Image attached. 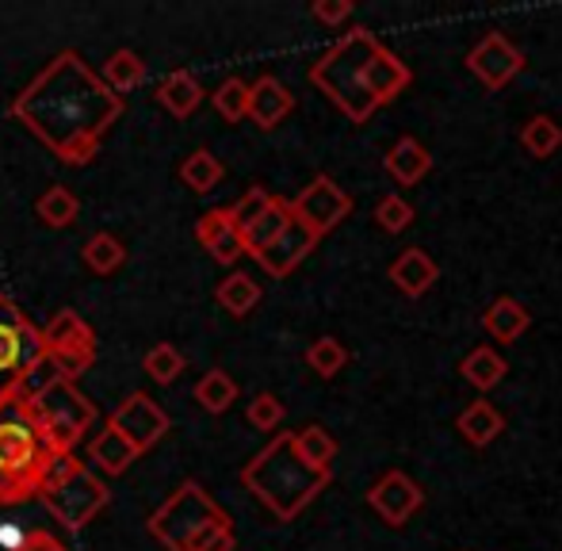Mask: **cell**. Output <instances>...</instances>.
Returning a JSON list of instances; mask_svg holds the SVG:
<instances>
[{
    "instance_id": "cell-1",
    "label": "cell",
    "mask_w": 562,
    "mask_h": 551,
    "mask_svg": "<svg viewBox=\"0 0 562 551\" xmlns=\"http://www.w3.org/2000/svg\"><path fill=\"white\" fill-rule=\"evenodd\" d=\"M12 115L61 165L81 169L97 161L108 131L123 115V100L77 50L54 54L35 81L12 100Z\"/></svg>"
},
{
    "instance_id": "cell-2",
    "label": "cell",
    "mask_w": 562,
    "mask_h": 551,
    "mask_svg": "<svg viewBox=\"0 0 562 551\" xmlns=\"http://www.w3.org/2000/svg\"><path fill=\"white\" fill-rule=\"evenodd\" d=\"M329 483H334V471H318L299 460L291 432H276L241 468V486L265 502L276 521H295Z\"/></svg>"
},
{
    "instance_id": "cell-3",
    "label": "cell",
    "mask_w": 562,
    "mask_h": 551,
    "mask_svg": "<svg viewBox=\"0 0 562 551\" xmlns=\"http://www.w3.org/2000/svg\"><path fill=\"white\" fill-rule=\"evenodd\" d=\"M54 463L58 456L38 432L27 398L12 383L0 387V506H23L38 498V486Z\"/></svg>"
},
{
    "instance_id": "cell-4",
    "label": "cell",
    "mask_w": 562,
    "mask_h": 551,
    "mask_svg": "<svg viewBox=\"0 0 562 551\" xmlns=\"http://www.w3.org/2000/svg\"><path fill=\"white\" fill-rule=\"evenodd\" d=\"M226 529H234L229 514L195 479L180 483L146 521V532L165 551H203Z\"/></svg>"
},
{
    "instance_id": "cell-5",
    "label": "cell",
    "mask_w": 562,
    "mask_h": 551,
    "mask_svg": "<svg viewBox=\"0 0 562 551\" xmlns=\"http://www.w3.org/2000/svg\"><path fill=\"white\" fill-rule=\"evenodd\" d=\"M375 50L379 38L368 27H352L311 66L314 89L326 92L352 123H368L371 112H375V100L363 92V66H368Z\"/></svg>"
},
{
    "instance_id": "cell-6",
    "label": "cell",
    "mask_w": 562,
    "mask_h": 551,
    "mask_svg": "<svg viewBox=\"0 0 562 551\" xmlns=\"http://www.w3.org/2000/svg\"><path fill=\"white\" fill-rule=\"evenodd\" d=\"M38 502L46 506V514L58 525H66L69 532H81L89 521H97L112 502L104 479H97V471L77 456H61L50 468V475L38 486Z\"/></svg>"
},
{
    "instance_id": "cell-7",
    "label": "cell",
    "mask_w": 562,
    "mask_h": 551,
    "mask_svg": "<svg viewBox=\"0 0 562 551\" xmlns=\"http://www.w3.org/2000/svg\"><path fill=\"white\" fill-rule=\"evenodd\" d=\"M27 411L58 460L61 456H74V448L85 440V432L97 425L92 398H85L81 387L69 380H50L35 395H27Z\"/></svg>"
},
{
    "instance_id": "cell-8",
    "label": "cell",
    "mask_w": 562,
    "mask_h": 551,
    "mask_svg": "<svg viewBox=\"0 0 562 551\" xmlns=\"http://www.w3.org/2000/svg\"><path fill=\"white\" fill-rule=\"evenodd\" d=\"M38 334H43V357L50 360L61 380L77 383L97 364V334H92V326L77 311H58Z\"/></svg>"
},
{
    "instance_id": "cell-9",
    "label": "cell",
    "mask_w": 562,
    "mask_h": 551,
    "mask_svg": "<svg viewBox=\"0 0 562 551\" xmlns=\"http://www.w3.org/2000/svg\"><path fill=\"white\" fill-rule=\"evenodd\" d=\"M38 360H43V334L38 326H31L15 299L0 291V387L20 380Z\"/></svg>"
},
{
    "instance_id": "cell-10",
    "label": "cell",
    "mask_w": 562,
    "mask_h": 551,
    "mask_svg": "<svg viewBox=\"0 0 562 551\" xmlns=\"http://www.w3.org/2000/svg\"><path fill=\"white\" fill-rule=\"evenodd\" d=\"M291 215L322 241L329 230H337V226L352 215V200H348V192L334 177H314L311 184L291 200Z\"/></svg>"
},
{
    "instance_id": "cell-11",
    "label": "cell",
    "mask_w": 562,
    "mask_h": 551,
    "mask_svg": "<svg viewBox=\"0 0 562 551\" xmlns=\"http://www.w3.org/2000/svg\"><path fill=\"white\" fill-rule=\"evenodd\" d=\"M108 425L123 432L126 445L138 448V456L149 452V448H154L157 440H161L165 432L172 429L169 414H165L161 406H157L154 398L146 395V391H131V395H126L123 403H119L115 411H112Z\"/></svg>"
},
{
    "instance_id": "cell-12",
    "label": "cell",
    "mask_w": 562,
    "mask_h": 551,
    "mask_svg": "<svg viewBox=\"0 0 562 551\" xmlns=\"http://www.w3.org/2000/svg\"><path fill=\"white\" fill-rule=\"evenodd\" d=\"M525 66H528L525 54H520L502 31H490V35L467 54V69H471L490 92H502L513 77L525 74Z\"/></svg>"
},
{
    "instance_id": "cell-13",
    "label": "cell",
    "mask_w": 562,
    "mask_h": 551,
    "mask_svg": "<svg viewBox=\"0 0 562 551\" xmlns=\"http://www.w3.org/2000/svg\"><path fill=\"white\" fill-rule=\"evenodd\" d=\"M368 506L375 509L391 529H402V525L425 506V491L406 475V471H386V475L368 491Z\"/></svg>"
},
{
    "instance_id": "cell-14",
    "label": "cell",
    "mask_w": 562,
    "mask_h": 551,
    "mask_svg": "<svg viewBox=\"0 0 562 551\" xmlns=\"http://www.w3.org/2000/svg\"><path fill=\"white\" fill-rule=\"evenodd\" d=\"M314 246H318V238H314V234L306 230V226L299 223V218H291L288 230H283L280 238H276L268 249H260V254L252 257V261H257L268 276L283 280V276H291V272L299 269V265L306 261V257L314 254Z\"/></svg>"
},
{
    "instance_id": "cell-15",
    "label": "cell",
    "mask_w": 562,
    "mask_h": 551,
    "mask_svg": "<svg viewBox=\"0 0 562 551\" xmlns=\"http://www.w3.org/2000/svg\"><path fill=\"white\" fill-rule=\"evenodd\" d=\"M291 112H295V92L280 77L265 74L249 85V115L245 120H252L260 131H276Z\"/></svg>"
},
{
    "instance_id": "cell-16",
    "label": "cell",
    "mask_w": 562,
    "mask_h": 551,
    "mask_svg": "<svg viewBox=\"0 0 562 551\" xmlns=\"http://www.w3.org/2000/svg\"><path fill=\"white\" fill-rule=\"evenodd\" d=\"M406 85H409L406 61H402L398 54L386 50V46H379V50L371 54L368 66H363V92L375 100V108H383V104H391Z\"/></svg>"
},
{
    "instance_id": "cell-17",
    "label": "cell",
    "mask_w": 562,
    "mask_h": 551,
    "mask_svg": "<svg viewBox=\"0 0 562 551\" xmlns=\"http://www.w3.org/2000/svg\"><path fill=\"white\" fill-rule=\"evenodd\" d=\"M195 238H200V246L207 249L218 265H234V261H241V257H245L241 234H237V226L229 223L226 207L203 211L200 223H195Z\"/></svg>"
},
{
    "instance_id": "cell-18",
    "label": "cell",
    "mask_w": 562,
    "mask_h": 551,
    "mask_svg": "<svg viewBox=\"0 0 562 551\" xmlns=\"http://www.w3.org/2000/svg\"><path fill=\"white\" fill-rule=\"evenodd\" d=\"M383 165H386V172H391V177L398 180L402 188H414V184H422V180L429 177L432 154L414 135H402L391 146V154H386Z\"/></svg>"
},
{
    "instance_id": "cell-19",
    "label": "cell",
    "mask_w": 562,
    "mask_h": 551,
    "mask_svg": "<svg viewBox=\"0 0 562 551\" xmlns=\"http://www.w3.org/2000/svg\"><path fill=\"white\" fill-rule=\"evenodd\" d=\"M157 104L165 108L169 115H177V120H188V115L195 112V108L203 104V85L195 81V74H188V69H172L169 77H165L161 85H157Z\"/></svg>"
},
{
    "instance_id": "cell-20",
    "label": "cell",
    "mask_w": 562,
    "mask_h": 551,
    "mask_svg": "<svg viewBox=\"0 0 562 551\" xmlns=\"http://www.w3.org/2000/svg\"><path fill=\"white\" fill-rule=\"evenodd\" d=\"M89 460L97 463L104 475H126V468H131L134 460H138V448L126 445V437L112 425H104V429L92 437L89 445Z\"/></svg>"
},
{
    "instance_id": "cell-21",
    "label": "cell",
    "mask_w": 562,
    "mask_h": 551,
    "mask_svg": "<svg viewBox=\"0 0 562 551\" xmlns=\"http://www.w3.org/2000/svg\"><path fill=\"white\" fill-rule=\"evenodd\" d=\"M456 429L463 432L467 445L486 448V445H494V440L502 437L505 417L497 414V406H494V403H486V398H479V403H471L463 414L456 417Z\"/></svg>"
},
{
    "instance_id": "cell-22",
    "label": "cell",
    "mask_w": 562,
    "mask_h": 551,
    "mask_svg": "<svg viewBox=\"0 0 562 551\" xmlns=\"http://www.w3.org/2000/svg\"><path fill=\"white\" fill-rule=\"evenodd\" d=\"M437 261H432L425 249H406V254L398 257V261L391 265V280L398 283V291H406V295H425V291L437 283Z\"/></svg>"
},
{
    "instance_id": "cell-23",
    "label": "cell",
    "mask_w": 562,
    "mask_h": 551,
    "mask_svg": "<svg viewBox=\"0 0 562 551\" xmlns=\"http://www.w3.org/2000/svg\"><path fill=\"white\" fill-rule=\"evenodd\" d=\"M291 200H280V195H272V203H268V211L257 218V223L249 226V230H241V246H245V254L249 257H257L260 249H268L276 238H280L283 230H288V223H291Z\"/></svg>"
},
{
    "instance_id": "cell-24",
    "label": "cell",
    "mask_w": 562,
    "mask_h": 551,
    "mask_svg": "<svg viewBox=\"0 0 562 551\" xmlns=\"http://www.w3.org/2000/svg\"><path fill=\"white\" fill-rule=\"evenodd\" d=\"M482 326H486V334L497 337L502 345H513L528 326H532V314H528V306L517 303V299H494L486 318H482Z\"/></svg>"
},
{
    "instance_id": "cell-25",
    "label": "cell",
    "mask_w": 562,
    "mask_h": 551,
    "mask_svg": "<svg viewBox=\"0 0 562 551\" xmlns=\"http://www.w3.org/2000/svg\"><path fill=\"white\" fill-rule=\"evenodd\" d=\"M505 372H509L505 357H502V352H494V349H486V345H479L474 352H467L463 364H459V375H463L474 391L497 387V383L505 380Z\"/></svg>"
},
{
    "instance_id": "cell-26",
    "label": "cell",
    "mask_w": 562,
    "mask_h": 551,
    "mask_svg": "<svg viewBox=\"0 0 562 551\" xmlns=\"http://www.w3.org/2000/svg\"><path fill=\"white\" fill-rule=\"evenodd\" d=\"M223 177H226V165L218 161L211 149H192V154L180 161V180H184L195 195L215 192V188L223 184Z\"/></svg>"
},
{
    "instance_id": "cell-27",
    "label": "cell",
    "mask_w": 562,
    "mask_h": 551,
    "mask_svg": "<svg viewBox=\"0 0 562 551\" xmlns=\"http://www.w3.org/2000/svg\"><path fill=\"white\" fill-rule=\"evenodd\" d=\"M100 81L123 100L126 92H134L142 81H146V61H142L134 50H115L112 58L104 61V69H100Z\"/></svg>"
},
{
    "instance_id": "cell-28",
    "label": "cell",
    "mask_w": 562,
    "mask_h": 551,
    "mask_svg": "<svg viewBox=\"0 0 562 551\" xmlns=\"http://www.w3.org/2000/svg\"><path fill=\"white\" fill-rule=\"evenodd\" d=\"M215 299H218V306H226V314H234V318H249L260 303V283L245 272H229L226 280L218 283Z\"/></svg>"
},
{
    "instance_id": "cell-29",
    "label": "cell",
    "mask_w": 562,
    "mask_h": 551,
    "mask_svg": "<svg viewBox=\"0 0 562 551\" xmlns=\"http://www.w3.org/2000/svg\"><path fill=\"white\" fill-rule=\"evenodd\" d=\"M35 215L43 218L46 226H54V230H66V226H74V218L81 215V200H77L66 184H54L35 200Z\"/></svg>"
},
{
    "instance_id": "cell-30",
    "label": "cell",
    "mask_w": 562,
    "mask_h": 551,
    "mask_svg": "<svg viewBox=\"0 0 562 551\" xmlns=\"http://www.w3.org/2000/svg\"><path fill=\"white\" fill-rule=\"evenodd\" d=\"M81 261H85V269L89 272H97V276H112L119 272L126 265V246L115 238V234H92L89 241L81 246Z\"/></svg>"
},
{
    "instance_id": "cell-31",
    "label": "cell",
    "mask_w": 562,
    "mask_h": 551,
    "mask_svg": "<svg viewBox=\"0 0 562 551\" xmlns=\"http://www.w3.org/2000/svg\"><path fill=\"white\" fill-rule=\"evenodd\" d=\"M291 440H295L299 460H306L311 468H318V471H334L329 463H334V456H337V440L329 437L322 425H306V429L291 432Z\"/></svg>"
},
{
    "instance_id": "cell-32",
    "label": "cell",
    "mask_w": 562,
    "mask_h": 551,
    "mask_svg": "<svg viewBox=\"0 0 562 551\" xmlns=\"http://www.w3.org/2000/svg\"><path fill=\"white\" fill-rule=\"evenodd\" d=\"M234 398H237V383L223 368H211V372L195 383V403L207 414H226L229 406H234Z\"/></svg>"
},
{
    "instance_id": "cell-33",
    "label": "cell",
    "mask_w": 562,
    "mask_h": 551,
    "mask_svg": "<svg viewBox=\"0 0 562 551\" xmlns=\"http://www.w3.org/2000/svg\"><path fill=\"white\" fill-rule=\"evenodd\" d=\"M142 368H146V375H149L154 383L169 387V383H177V380H180V372H184L188 364H184V352H180L177 345L161 341V345H154V349L146 352Z\"/></svg>"
},
{
    "instance_id": "cell-34",
    "label": "cell",
    "mask_w": 562,
    "mask_h": 551,
    "mask_svg": "<svg viewBox=\"0 0 562 551\" xmlns=\"http://www.w3.org/2000/svg\"><path fill=\"white\" fill-rule=\"evenodd\" d=\"M520 146L532 157H551L562 146V127L551 115H536V120H528L525 131H520Z\"/></svg>"
},
{
    "instance_id": "cell-35",
    "label": "cell",
    "mask_w": 562,
    "mask_h": 551,
    "mask_svg": "<svg viewBox=\"0 0 562 551\" xmlns=\"http://www.w3.org/2000/svg\"><path fill=\"white\" fill-rule=\"evenodd\" d=\"M211 104H215V112L223 115L226 123H241L245 115H249V81L226 77V81L218 85L215 97H211Z\"/></svg>"
},
{
    "instance_id": "cell-36",
    "label": "cell",
    "mask_w": 562,
    "mask_h": 551,
    "mask_svg": "<svg viewBox=\"0 0 562 551\" xmlns=\"http://www.w3.org/2000/svg\"><path fill=\"white\" fill-rule=\"evenodd\" d=\"M306 364H311L314 375H322V380H334L340 368L348 364V349L337 337H318V341L306 349Z\"/></svg>"
},
{
    "instance_id": "cell-37",
    "label": "cell",
    "mask_w": 562,
    "mask_h": 551,
    "mask_svg": "<svg viewBox=\"0 0 562 551\" xmlns=\"http://www.w3.org/2000/svg\"><path fill=\"white\" fill-rule=\"evenodd\" d=\"M268 203H272V192H268V188H260V184H252L249 192L241 195V200L237 203H229V223L237 226V234L241 230H249L252 223H257L260 215H265L268 211Z\"/></svg>"
},
{
    "instance_id": "cell-38",
    "label": "cell",
    "mask_w": 562,
    "mask_h": 551,
    "mask_svg": "<svg viewBox=\"0 0 562 551\" xmlns=\"http://www.w3.org/2000/svg\"><path fill=\"white\" fill-rule=\"evenodd\" d=\"M375 223L383 226L386 234H402V230H409V223H414V207H409L402 195H383L375 207Z\"/></svg>"
},
{
    "instance_id": "cell-39",
    "label": "cell",
    "mask_w": 562,
    "mask_h": 551,
    "mask_svg": "<svg viewBox=\"0 0 562 551\" xmlns=\"http://www.w3.org/2000/svg\"><path fill=\"white\" fill-rule=\"evenodd\" d=\"M283 414H288V411H283L280 398H276L272 391H260V395L249 403V414H245V417H249L252 429L276 432V429H280V421H283Z\"/></svg>"
},
{
    "instance_id": "cell-40",
    "label": "cell",
    "mask_w": 562,
    "mask_h": 551,
    "mask_svg": "<svg viewBox=\"0 0 562 551\" xmlns=\"http://www.w3.org/2000/svg\"><path fill=\"white\" fill-rule=\"evenodd\" d=\"M311 15L318 23H326V27H337V23H345L348 15H352V4H348V0H314Z\"/></svg>"
},
{
    "instance_id": "cell-41",
    "label": "cell",
    "mask_w": 562,
    "mask_h": 551,
    "mask_svg": "<svg viewBox=\"0 0 562 551\" xmlns=\"http://www.w3.org/2000/svg\"><path fill=\"white\" fill-rule=\"evenodd\" d=\"M12 551H69V548L61 544L58 537H50V532H27V537H23V544L12 548Z\"/></svg>"
},
{
    "instance_id": "cell-42",
    "label": "cell",
    "mask_w": 562,
    "mask_h": 551,
    "mask_svg": "<svg viewBox=\"0 0 562 551\" xmlns=\"http://www.w3.org/2000/svg\"><path fill=\"white\" fill-rule=\"evenodd\" d=\"M23 537H27V529H20V525H4V529H0V548H4V551L20 548Z\"/></svg>"
},
{
    "instance_id": "cell-43",
    "label": "cell",
    "mask_w": 562,
    "mask_h": 551,
    "mask_svg": "<svg viewBox=\"0 0 562 551\" xmlns=\"http://www.w3.org/2000/svg\"><path fill=\"white\" fill-rule=\"evenodd\" d=\"M237 548V540H234V529H226V532H218L215 540H211L203 551H234Z\"/></svg>"
}]
</instances>
